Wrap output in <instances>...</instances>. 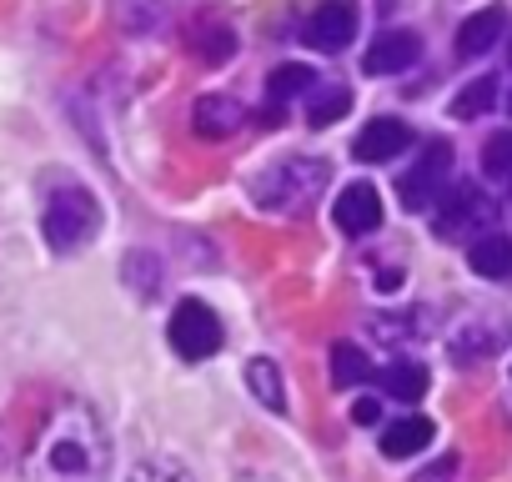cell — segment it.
I'll return each mask as SVG.
<instances>
[{"label":"cell","mask_w":512,"mask_h":482,"mask_svg":"<svg viewBox=\"0 0 512 482\" xmlns=\"http://www.w3.org/2000/svg\"><path fill=\"white\" fill-rule=\"evenodd\" d=\"M467 262H472L477 277L507 282V277H512V241H507L502 231H487V236H477L472 247H467Z\"/></svg>","instance_id":"5bb4252c"},{"label":"cell","mask_w":512,"mask_h":482,"mask_svg":"<svg viewBox=\"0 0 512 482\" xmlns=\"http://www.w3.org/2000/svg\"><path fill=\"white\" fill-rule=\"evenodd\" d=\"M442 201V211H437V236H467L472 226H482L487 216H492V206H487V196L477 191V186H452L447 196H437Z\"/></svg>","instance_id":"52a82bcc"},{"label":"cell","mask_w":512,"mask_h":482,"mask_svg":"<svg viewBox=\"0 0 512 482\" xmlns=\"http://www.w3.org/2000/svg\"><path fill=\"white\" fill-rule=\"evenodd\" d=\"M156 16H166V6H161V0H126V11H121V21H126L131 31L151 26Z\"/></svg>","instance_id":"484cf974"},{"label":"cell","mask_w":512,"mask_h":482,"mask_svg":"<svg viewBox=\"0 0 512 482\" xmlns=\"http://www.w3.org/2000/svg\"><path fill=\"white\" fill-rule=\"evenodd\" d=\"M236 482H287V477H272V472H241Z\"/></svg>","instance_id":"f1b7e54d"},{"label":"cell","mask_w":512,"mask_h":482,"mask_svg":"<svg viewBox=\"0 0 512 482\" xmlns=\"http://www.w3.org/2000/svg\"><path fill=\"white\" fill-rule=\"evenodd\" d=\"M502 31H507V11H502V6H487V11L467 16V21L457 26V56H462V61L487 56V51L502 41Z\"/></svg>","instance_id":"8fae6325"},{"label":"cell","mask_w":512,"mask_h":482,"mask_svg":"<svg viewBox=\"0 0 512 482\" xmlns=\"http://www.w3.org/2000/svg\"><path fill=\"white\" fill-rule=\"evenodd\" d=\"M417 56H422V41H417L412 31H382V36L367 46L362 71H367V76H402L407 66H417Z\"/></svg>","instance_id":"ba28073f"},{"label":"cell","mask_w":512,"mask_h":482,"mask_svg":"<svg viewBox=\"0 0 512 482\" xmlns=\"http://www.w3.org/2000/svg\"><path fill=\"white\" fill-rule=\"evenodd\" d=\"M332 216H337V226H342L347 236H367V231H377V226H382V196H377V186L352 181V186L332 201Z\"/></svg>","instance_id":"9c48e42d"},{"label":"cell","mask_w":512,"mask_h":482,"mask_svg":"<svg viewBox=\"0 0 512 482\" xmlns=\"http://www.w3.org/2000/svg\"><path fill=\"white\" fill-rule=\"evenodd\" d=\"M372 382H377L392 402H422V392H427V367H422V362H387V367H372Z\"/></svg>","instance_id":"4fadbf2b"},{"label":"cell","mask_w":512,"mask_h":482,"mask_svg":"<svg viewBox=\"0 0 512 482\" xmlns=\"http://www.w3.org/2000/svg\"><path fill=\"white\" fill-rule=\"evenodd\" d=\"M302 41H307L312 51H322V56L347 51V46L357 41V6H352V0H322V11H312Z\"/></svg>","instance_id":"8992f818"},{"label":"cell","mask_w":512,"mask_h":482,"mask_svg":"<svg viewBox=\"0 0 512 482\" xmlns=\"http://www.w3.org/2000/svg\"><path fill=\"white\" fill-rule=\"evenodd\" d=\"M246 387L267 412H287V382H282V367L272 357H251L246 362Z\"/></svg>","instance_id":"2e32d148"},{"label":"cell","mask_w":512,"mask_h":482,"mask_svg":"<svg viewBox=\"0 0 512 482\" xmlns=\"http://www.w3.org/2000/svg\"><path fill=\"white\" fill-rule=\"evenodd\" d=\"M437 437V427L427 422V417H402V422H392L387 432H382V457H392V462H402V457H417L427 442Z\"/></svg>","instance_id":"9a60e30c"},{"label":"cell","mask_w":512,"mask_h":482,"mask_svg":"<svg viewBox=\"0 0 512 482\" xmlns=\"http://www.w3.org/2000/svg\"><path fill=\"white\" fill-rule=\"evenodd\" d=\"M452 171V146L447 141H427V151L417 156V166L397 181V196L407 211H427L437 196H442V181Z\"/></svg>","instance_id":"5b68a950"},{"label":"cell","mask_w":512,"mask_h":482,"mask_svg":"<svg viewBox=\"0 0 512 482\" xmlns=\"http://www.w3.org/2000/svg\"><path fill=\"white\" fill-rule=\"evenodd\" d=\"M507 56H512V51H507Z\"/></svg>","instance_id":"4dcf8cb0"},{"label":"cell","mask_w":512,"mask_h":482,"mask_svg":"<svg viewBox=\"0 0 512 482\" xmlns=\"http://www.w3.org/2000/svg\"><path fill=\"white\" fill-rule=\"evenodd\" d=\"M327 181H332L327 161H317V156H292V161L267 166L262 176L251 181V201L262 206V211H272V216H307V211L322 201Z\"/></svg>","instance_id":"7a4b0ae2"},{"label":"cell","mask_w":512,"mask_h":482,"mask_svg":"<svg viewBox=\"0 0 512 482\" xmlns=\"http://www.w3.org/2000/svg\"><path fill=\"white\" fill-rule=\"evenodd\" d=\"M41 231H46V241H51L56 252H81V247H91L96 231H101V206H96V196H91L86 186H61V191H51V201H46V211H41Z\"/></svg>","instance_id":"3957f363"},{"label":"cell","mask_w":512,"mask_h":482,"mask_svg":"<svg viewBox=\"0 0 512 482\" xmlns=\"http://www.w3.org/2000/svg\"><path fill=\"white\" fill-rule=\"evenodd\" d=\"M402 146H412V126L407 121H397V116H377V121H367L362 126V136H357V161H392V156H402Z\"/></svg>","instance_id":"30bf717a"},{"label":"cell","mask_w":512,"mask_h":482,"mask_svg":"<svg viewBox=\"0 0 512 482\" xmlns=\"http://www.w3.org/2000/svg\"><path fill=\"white\" fill-rule=\"evenodd\" d=\"M507 111H512V101H507Z\"/></svg>","instance_id":"f546056e"},{"label":"cell","mask_w":512,"mask_h":482,"mask_svg":"<svg viewBox=\"0 0 512 482\" xmlns=\"http://www.w3.org/2000/svg\"><path fill=\"white\" fill-rule=\"evenodd\" d=\"M191 51H196L206 66H221V61L236 51V36H231L221 21H206V26H196V36H191Z\"/></svg>","instance_id":"d6986e66"},{"label":"cell","mask_w":512,"mask_h":482,"mask_svg":"<svg viewBox=\"0 0 512 482\" xmlns=\"http://www.w3.org/2000/svg\"><path fill=\"white\" fill-rule=\"evenodd\" d=\"M492 106H497V81H492V76L467 81V86L452 96V116H457V121H477V116H487Z\"/></svg>","instance_id":"ac0fdd59"},{"label":"cell","mask_w":512,"mask_h":482,"mask_svg":"<svg viewBox=\"0 0 512 482\" xmlns=\"http://www.w3.org/2000/svg\"><path fill=\"white\" fill-rule=\"evenodd\" d=\"M332 377H337V387L372 382V362L362 357V347H357V342H337V347H332Z\"/></svg>","instance_id":"ffe728a7"},{"label":"cell","mask_w":512,"mask_h":482,"mask_svg":"<svg viewBox=\"0 0 512 482\" xmlns=\"http://www.w3.org/2000/svg\"><path fill=\"white\" fill-rule=\"evenodd\" d=\"M126 482H196L191 477V467L181 462V457H141L131 472H126Z\"/></svg>","instance_id":"44dd1931"},{"label":"cell","mask_w":512,"mask_h":482,"mask_svg":"<svg viewBox=\"0 0 512 482\" xmlns=\"http://www.w3.org/2000/svg\"><path fill=\"white\" fill-rule=\"evenodd\" d=\"M166 342L181 362H206L221 352L226 332H221V317L201 302V297H186L171 307V322H166Z\"/></svg>","instance_id":"277c9868"},{"label":"cell","mask_w":512,"mask_h":482,"mask_svg":"<svg viewBox=\"0 0 512 482\" xmlns=\"http://www.w3.org/2000/svg\"><path fill=\"white\" fill-rule=\"evenodd\" d=\"M482 171H487V176H507V171H512V131L487 136V146H482Z\"/></svg>","instance_id":"d4e9b609"},{"label":"cell","mask_w":512,"mask_h":482,"mask_svg":"<svg viewBox=\"0 0 512 482\" xmlns=\"http://www.w3.org/2000/svg\"><path fill=\"white\" fill-rule=\"evenodd\" d=\"M452 472H457V457H442V462H432V467H422L412 482H452Z\"/></svg>","instance_id":"83f0119b"},{"label":"cell","mask_w":512,"mask_h":482,"mask_svg":"<svg viewBox=\"0 0 512 482\" xmlns=\"http://www.w3.org/2000/svg\"><path fill=\"white\" fill-rule=\"evenodd\" d=\"M507 342V327H482V322H467L457 337H452V357L457 362H477L487 352H497Z\"/></svg>","instance_id":"e0dca14e"},{"label":"cell","mask_w":512,"mask_h":482,"mask_svg":"<svg viewBox=\"0 0 512 482\" xmlns=\"http://www.w3.org/2000/svg\"><path fill=\"white\" fill-rule=\"evenodd\" d=\"M126 277H136V292H141V297H156L161 262H156L151 252H131V257H126Z\"/></svg>","instance_id":"cb8c5ba5"},{"label":"cell","mask_w":512,"mask_h":482,"mask_svg":"<svg viewBox=\"0 0 512 482\" xmlns=\"http://www.w3.org/2000/svg\"><path fill=\"white\" fill-rule=\"evenodd\" d=\"M312 71L307 66H282V71H272V81H267V96H272V106H287L292 96H302V91H312Z\"/></svg>","instance_id":"603a6c76"},{"label":"cell","mask_w":512,"mask_h":482,"mask_svg":"<svg viewBox=\"0 0 512 482\" xmlns=\"http://www.w3.org/2000/svg\"><path fill=\"white\" fill-rule=\"evenodd\" d=\"M377 417H382V402H377V397H357V402H352V422H357V427H372Z\"/></svg>","instance_id":"4316f807"},{"label":"cell","mask_w":512,"mask_h":482,"mask_svg":"<svg viewBox=\"0 0 512 482\" xmlns=\"http://www.w3.org/2000/svg\"><path fill=\"white\" fill-rule=\"evenodd\" d=\"M241 121H246V111H241V101H231V96H201V101L191 106V131H196L201 141H221V136L241 131Z\"/></svg>","instance_id":"7c38bea8"},{"label":"cell","mask_w":512,"mask_h":482,"mask_svg":"<svg viewBox=\"0 0 512 482\" xmlns=\"http://www.w3.org/2000/svg\"><path fill=\"white\" fill-rule=\"evenodd\" d=\"M347 111H352V91H347V86H322V91L312 96V111H307V116H312V126L322 131V126L342 121Z\"/></svg>","instance_id":"7402d4cb"},{"label":"cell","mask_w":512,"mask_h":482,"mask_svg":"<svg viewBox=\"0 0 512 482\" xmlns=\"http://www.w3.org/2000/svg\"><path fill=\"white\" fill-rule=\"evenodd\" d=\"M26 482H106L111 477V437L96 407L66 397L26 447Z\"/></svg>","instance_id":"6da1fadb"}]
</instances>
